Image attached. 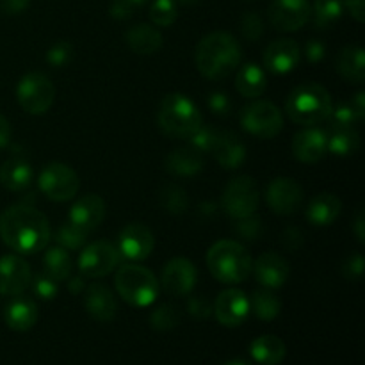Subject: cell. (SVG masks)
I'll return each instance as SVG.
<instances>
[{
    "label": "cell",
    "instance_id": "obj_16",
    "mask_svg": "<svg viewBox=\"0 0 365 365\" xmlns=\"http://www.w3.org/2000/svg\"><path fill=\"white\" fill-rule=\"evenodd\" d=\"M250 298L239 289L223 291L216 299L214 314L223 327L234 328L245 323L250 316Z\"/></svg>",
    "mask_w": 365,
    "mask_h": 365
},
{
    "label": "cell",
    "instance_id": "obj_49",
    "mask_svg": "<svg viewBox=\"0 0 365 365\" xmlns=\"http://www.w3.org/2000/svg\"><path fill=\"white\" fill-rule=\"evenodd\" d=\"M109 13L116 20H127L134 13V6L128 0H113L109 7Z\"/></svg>",
    "mask_w": 365,
    "mask_h": 365
},
{
    "label": "cell",
    "instance_id": "obj_6",
    "mask_svg": "<svg viewBox=\"0 0 365 365\" xmlns=\"http://www.w3.org/2000/svg\"><path fill=\"white\" fill-rule=\"evenodd\" d=\"M116 291L128 305L132 307H148L159 296V280L155 274L145 266L139 264H125L118 269L116 278Z\"/></svg>",
    "mask_w": 365,
    "mask_h": 365
},
{
    "label": "cell",
    "instance_id": "obj_1",
    "mask_svg": "<svg viewBox=\"0 0 365 365\" xmlns=\"http://www.w3.org/2000/svg\"><path fill=\"white\" fill-rule=\"evenodd\" d=\"M0 239L14 253L34 255L48 246V220L31 205H11L0 214Z\"/></svg>",
    "mask_w": 365,
    "mask_h": 365
},
{
    "label": "cell",
    "instance_id": "obj_22",
    "mask_svg": "<svg viewBox=\"0 0 365 365\" xmlns=\"http://www.w3.org/2000/svg\"><path fill=\"white\" fill-rule=\"evenodd\" d=\"M106 217V203L98 195H86L70 210V223L86 232L95 230Z\"/></svg>",
    "mask_w": 365,
    "mask_h": 365
},
{
    "label": "cell",
    "instance_id": "obj_10",
    "mask_svg": "<svg viewBox=\"0 0 365 365\" xmlns=\"http://www.w3.org/2000/svg\"><path fill=\"white\" fill-rule=\"evenodd\" d=\"M39 191L52 202H68L81 187L77 173L63 163H50L38 177Z\"/></svg>",
    "mask_w": 365,
    "mask_h": 365
},
{
    "label": "cell",
    "instance_id": "obj_46",
    "mask_svg": "<svg viewBox=\"0 0 365 365\" xmlns=\"http://www.w3.org/2000/svg\"><path fill=\"white\" fill-rule=\"evenodd\" d=\"M364 266L365 260L360 253H353L346 259V262L342 264V274H344L346 280L349 282H359L364 274Z\"/></svg>",
    "mask_w": 365,
    "mask_h": 365
},
{
    "label": "cell",
    "instance_id": "obj_37",
    "mask_svg": "<svg viewBox=\"0 0 365 365\" xmlns=\"http://www.w3.org/2000/svg\"><path fill=\"white\" fill-rule=\"evenodd\" d=\"M89 232L82 230L77 225L73 223H64L57 228L56 232V241L59 242L61 248L64 250H78L81 246H84L86 239H88Z\"/></svg>",
    "mask_w": 365,
    "mask_h": 365
},
{
    "label": "cell",
    "instance_id": "obj_19",
    "mask_svg": "<svg viewBox=\"0 0 365 365\" xmlns=\"http://www.w3.org/2000/svg\"><path fill=\"white\" fill-rule=\"evenodd\" d=\"M328 152L327 132L316 127H307L292 139V155L305 164H316Z\"/></svg>",
    "mask_w": 365,
    "mask_h": 365
},
{
    "label": "cell",
    "instance_id": "obj_12",
    "mask_svg": "<svg viewBox=\"0 0 365 365\" xmlns=\"http://www.w3.org/2000/svg\"><path fill=\"white\" fill-rule=\"evenodd\" d=\"M312 16L309 0H273L267 9V20L282 32L299 31Z\"/></svg>",
    "mask_w": 365,
    "mask_h": 365
},
{
    "label": "cell",
    "instance_id": "obj_11",
    "mask_svg": "<svg viewBox=\"0 0 365 365\" xmlns=\"http://www.w3.org/2000/svg\"><path fill=\"white\" fill-rule=\"evenodd\" d=\"M120 264V250L107 241H96L86 246L78 257V269L84 277L102 278L113 273Z\"/></svg>",
    "mask_w": 365,
    "mask_h": 365
},
{
    "label": "cell",
    "instance_id": "obj_48",
    "mask_svg": "<svg viewBox=\"0 0 365 365\" xmlns=\"http://www.w3.org/2000/svg\"><path fill=\"white\" fill-rule=\"evenodd\" d=\"M187 310L192 317H196V319H207V317L210 316V312H212V307H210V303L207 302L205 298H202V296H192L187 303Z\"/></svg>",
    "mask_w": 365,
    "mask_h": 365
},
{
    "label": "cell",
    "instance_id": "obj_20",
    "mask_svg": "<svg viewBox=\"0 0 365 365\" xmlns=\"http://www.w3.org/2000/svg\"><path fill=\"white\" fill-rule=\"evenodd\" d=\"M257 282L266 289H280L287 282L291 267L289 262L277 252H266L253 264Z\"/></svg>",
    "mask_w": 365,
    "mask_h": 365
},
{
    "label": "cell",
    "instance_id": "obj_5",
    "mask_svg": "<svg viewBox=\"0 0 365 365\" xmlns=\"http://www.w3.org/2000/svg\"><path fill=\"white\" fill-rule=\"evenodd\" d=\"M157 121L160 130L175 139H189L203 123L202 113L195 102L180 93H171L160 102Z\"/></svg>",
    "mask_w": 365,
    "mask_h": 365
},
{
    "label": "cell",
    "instance_id": "obj_14",
    "mask_svg": "<svg viewBox=\"0 0 365 365\" xmlns=\"http://www.w3.org/2000/svg\"><path fill=\"white\" fill-rule=\"evenodd\" d=\"M266 202L274 214L289 216V214L296 212L299 209V205H302V185L287 177L274 178L266 187Z\"/></svg>",
    "mask_w": 365,
    "mask_h": 365
},
{
    "label": "cell",
    "instance_id": "obj_24",
    "mask_svg": "<svg viewBox=\"0 0 365 365\" xmlns=\"http://www.w3.org/2000/svg\"><path fill=\"white\" fill-rule=\"evenodd\" d=\"M38 305L29 298L14 296L13 302L4 310V319L6 324L14 331H27L38 321Z\"/></svg>",
    "mask_w": 365,
    "mask_h": 365
},
{
    "label": "cell",
    "instance_id": "obj_35",
    "mask_svg": "<svg viewBox=\"0 0 365 365\" xmlns=\"http://www.w3.org/2000/svg\"><path fill=\"white\" fill-rule=\"evenodd\" d=\"M342 0H316L314 2V24L317 29H330L342 18Z\"/></svg>",
    "mask_w": 365,
    "mask_h": 365
},
{
    "label": "cell",
    "instance_id": "obj_42",
    "mask_svg": "<svg viewBox=\"0 0 365 365\" xmlns=\"http://www.w3.org/2000/svg\"><path fill=\"white\" fill-rule=\"evenodd\" d=\"M71 57H73V46L68 41H57L56 45L50 46L48 52H46V63H48L50 66L63 68L70 63Z\"/></svg>",
    "mask_w": 365,
    "mask_h": 365
},
{
    "label": "cell",
    "instance_id": "obj_27",
    "mask_svg": "<svg viewBox=\"0 0 365 365\" xmlns=\"http://www.w3.org/2000/svg\"><path fill=\"white\" fill-rule=\"evenodd\" d=\"M125 41L130 46L132 52L139 56H152L163 46V34L153 25L139 24L128 29Z\"/></svg>",
    "mask_w": 365,
    "mask_h": 365
},
{
    "label": "cell",
    "instance_id": "obj_57",
    "mask_svg": "<svg viewBox=\"0 0 365 365\" xmlns=\"http://www.w3.org/2000/svg\"><path fill=\"white\" fill-rule=\"evenodd\" d=\"M68 289H70L71 294H78V292L84 289V284H82V278H71L70 284H68Z\"/></svg>",
    "mask_w": 365,
    "mask_h": 365
},
{
    "label": "cell",
    "instance_id": "obj_3",
    "mask_svg": "<svg viewBox=\"0 0 365 365\" xmlns=\"http://www.w3.org/2000/svg\"><path fill=\"white\" fill-rule=\"evenodd\" d=\"M207 267L217 282L241 284L252 274L253 260L248 250L237 241H217L207 252Z\"/></svg>",
    "mask_w": 365,
    "mask_h": 365
},
{
    "label": "cell",
    "instance_id": "obj_4",
    "mask_svg": "<svg viewBox=\"0 0 365 365\" xmlns=\"http://www.w3.org/2000/svg\"><path fill=\"white\" fill-rule=\"evenodd\" d=\"M331 96L327 88L316 82H305L291 91L285 102V113L294 123L303 127H316L327 121L331 113Z\"/></svg>",
    "mask_w": 365,
    "mask_h": 365
},
{
    "label": "cell",
    "instance_id": "obj_39",
    "mask_svg": "<svg viewBox=\"0 0 365 365\" xmlns=\"http://www.w3.org/2000/svg\"><path fill=\"white\" fill-rule=\"evenodd\" d=\"M160 202L171 214H184L187 210V195L178 185H166L160 192Z\"/></svg>",
    "mask_w": 365,
    "mask_h": 365
},
{
    "label": "cell",
    "instance_id": "obj_41",
    "mask_svg": "<svg viewBox=\"0 0 365 365\" xmlns=\"http://www.w3.org/2000/svg\"><path fill=\"white\" fill-rule=\"evenodd\" d=\"M217 134L220 130L212 127H205V125H200L198 130L189 138V143H191V148H195L196 152L200 153H205V152H212L214 148V143H216Z\"/></svg>",
    "mask_w": 365,
    "mask_h": 365
},
{
    "label": "cell",
    "instance_id": "obj_32",
    "mask_svg": "<svg viewBox=\"0 0 365 365\" xmlns=\"http://www.w3.org/2000/svg\"><path fill=\"white\" fill-rule=\"evenodd\" d=\"M328 152L339 157H348L359 152L360 134L355 127H334L328 128L327 134Z\"/></svg>",
    "mask_w": 365,
    "mask_h": 365
},
{
    "label": "cell",
    "instance_id": "obj_17",
    "mask_svg": "<svg viewBox=\"0 0 365 365\" xmlns=\"http://www.w3.org/2000/svg\"><path fill=\"white\" fill-rule=\"evenodd\" d=\"M155 239L152 230L143 223H130L120 234V255L130 260H145L153 252Z\"/></svg>",
    "mask_w": 365,
    "mask_h": 365
},
{
    "label": "cell",
    "instance_id": "obj_7",
    "mask_svg": "<svg viewBox=\"0 0 365 365\" xmlns=\"http://www.w3.org/2000/svg\"><path fill=\"white\" fill-rule=\"evenodd\" d=\"M260 192L257 182L252 177H235L225 185L221 203L225 212L234 220H245L253 216L259 209Z\"/></svg>",
    "mask_w": 365,
    "mask_h": 365
},
{
    "label": "cell",
    "instance_id": "obj_54",
    "mask_svg": "<svg viewBox=\"0 0 365 365\" xmlns=\"http://www.w3.org/2000/svg\"><path fill=\"white\" fill-rule=\"evenodd\" d=\"M11 141V123L4 114H0V148L9 145Z\"/></svg>",
    "mask_w": 365,
    "mask_h": 365
},
{
    "label": "cell",
    "instance_id": "obj_26",
    "mask_svg": "<svg viewBox=\"0 0 365 365\" xmlns=\"http://www.w3.org/2000/svg\"><path fill=\"white\" fill-rule=\"evenodd\" d=\"M166 171L173 177H192L203 168V155L191 146L177 148L164 160Z\"/></svg>",
    "mask_w": 365,
    "mask_h": 365
},
{
    "label": "cell",
    "instance_id": "obj_45",
    "mask_svg": "<svg viewBox=\"0 0 365 365\" xmlns=\"http://www.w3.org/2000/svg\"><path fill=\"white\" fill-rule=\"evenodd\" d=\"M237 221L239 223L237 227H235V232H237L242 239H246V241H255V239L262 234V223H260L259 217H255V214Z\"/></svg>",
    "mask_w": 365,
    "mask_h": 365
},
{
    "label": "cell",
    "instance_id": "obj_60",
    "mask_svg": "<svg viewBox=\"0 0 365 365\" xmlns=\"http://www.w3.org/2000/svg\"><path fill=\"white\" fill-rule=\"evenodd\" d=\"M225 365H250V364H246L245 360H230V362H227Z\"/></svg>",
    "mask_w": 365,
    "mask_h": 365
},
{
    "label": "cell",
    "instance_id": "obj_40",
    "mask_svg": "<svg viewBox=\"0 0 365 365\" xmlns=\"http://www.w3.org/2000/svg\"><path fill=\"white\" fill-rule=\"evenodd\" d=\"M330 121L328 128H334V127H353L355 123H359L360 116L356 114V110L353 109L351 102H344V103H339L337 107H331V113L330 116L327 118Z\"/></svg>",
    "mask_w": 365,
    "mask_h": 365
},
{
    "label": "cell",
    "instance_id": "obj_25",
    "mask_svg": "<svg viewBox=\"0 0 365 365\" xmlns=\"http://www.w3.org/2000/svg\"><path fill=\"white\" fill-rule=\"evenodd\" d=\"M341 209L342 203L337 196L331 192H323L310 200L309 207H307V220L314 227H330L339 217Z\"/></svg>",
    "mask_w": 365,
    "mask_h": 365
},
{
    "label": "cell",
    "instance_id": "obj_15",
    "mask_svg": "<svg viewBox=\"0 0 365 365\" xmlns=\"http://www.w3.org/2000/svg\"><path fill=\"white\" fill-rule=\"evenodd\" d=\"M31 266L20 255L0 257V294L20 296L31 285Z\"/></svg>",
    "mask_w": 365,
    "mask_h": 365
},
{
    "label": "cell",
    "instance_id": "obj_18",
    "mask_svg": "<svg viewBox=\"0 0 365 365\" xmlns=\"http://www.w3.org/2000/svg\"><path fill=\"white\" fill-rule=\"evenodd\" d=\"M299 57H302V50L299 45L294 39L282 38L274 39L273 43L267 45V48L264 50V64L269 71L273 73H289V71L294 70L299 63Z\"/></svg>",
    "mask_w": 365,
    "mask_h": 365
},
{
    "label": "cell",
    "instance_id": "obj_56",
    "mask_svg": "<svg viewBox=\"0 0 365 365\" xmlns=\"http://www.w3.org/2000/svg\"><path fill=\"white\" fill-rule=\"evenodd\" d=\"M351 106H353V109L356 110V114L360 116V120H364L365 118V93L364 91L356 93L355 98L351 100Z\"/></svg>",
    "mask_w": 365,
    "mask_h": 365
},
{
    "label": "cell",
    "instance_id": "obj_53",
    "mask_svg": "<svg viewBox=\"0 0 365 365\" xmlns=\"http://www.w3.org/2000/svg\"><path fill=\"white\" fill-rule=\"evenodd\" d=\"M302 232L298 228H287L284 234V245L287 250H298V246L302 245Z\"/></svg>",
    "mask_w": 365,
    "mask_h": 365
},
{
    "label": "cell",
    "instance_id": "obj_23",
    "mask_svg": "<svg viewBox=\"0 0 365 365\" xmlns=\"http://www.w3.org/2000/svg\"><path fill=\"white\" fill-rule=\"evenodd\" d=\"M217 164L225 170H237L246 159V146L234 132L223 130L217 134L212 148Z\"/></svg>",
    "mask_w": 365,
    "mask_h": 365
},
{
    "label": "cell",
    "instance_id": "obj_9",
    "mask_svg": "<svg viewBox=\"0 0 365 365\" xmlns=\"http://www.w3.org/2000/svg\"><path fill=\"white\" fill-rule=\"evenodd\" d=\"M241 127L259 139H273L284 127L280 109L273 102L257 100L246 106L241 113Z\"/></svg>",
    "mask_w": 365,
    "mask_h": 365
},
{
    "label": "cell",
    "instance_id": "obj_51",
    "mask_svg": "<svg viewBox=\"0 0 365 365\" xmlns=\"http://www.w3.org/2000/svg\"><path fill=\"white\" fill-rule=\"evenodd\" d=\"M31 0H0V11L4 14H20L29 7Z\"/></svg>",
    "mask_w": 365,
    "mask_h": 365
},
{
    "label": "cell",
    "instance_id": "obj_50",
    "mask_svg": "<svg viewBox=\"0 0 365 365\" xmlns=\"http://www.w3.org/2000/svg\"><path fill=\"white\" fill-rule=\"evenodd\" d=\"M305 56L310 63H319V61H323L324 56H327V48H324V45L321 41L312 39V41L307 43Z\"/></svg>",
    "mask_w": 365,
    "mask_h": 365
},
{
    "label": "cell",
    "instance_id": "obj_31",
    "mask_svg": "<svg viewBox=\"0 0 365 365\" xmlns=\"http://www.w3.org/2000/svg\"><path fill=\"white\" fill-rule=\"evenodd\" d=\"M250 353L259 364L278 365L284 362L287 349H285L282 339L274 337V335H262L250 344Z\"/></svg>",
    "mask_w": 365,
    "mask_h": 365
},
{
    "label": "cell",
    "instance_id": "obj_28",
    "mask_svg": "<svg viewBox=\"0 0 365 365\" xmlns=\"http://www.w3.org/2000/svg\"><path fill=\"white\" fill-rule=\"evenodd\" d=\"M34 171L24 159H9L0 166V184L7 191L20 192L32 184Z\"/></svg>",
    "mask_w": 365,
    "mask_h": 365
},
{
    "label": "cell",
    "instance_id": "obj_21",
    "mask_svg": "<svg viewBox=\"0 0 365 365\" xmlns=\"http://www.w3.org/2000/svg\"><path fill=\"white\" fill-rule=\"evenodd\" d=\"M84 305L89 316L100 323H109L116 317V298H114L113 291L103 284H93L86 289Z\"/></svg>",
    "mask_w": 365,
    "mask_h": 365
},
{
    "label": "cell",
    "instance_id": "obj_33",
    "mask_svg": "<svg viewBox=\"0 0 365 365\" xmlns=\"http://www.w3.org/2000/svg\"><path fill=\"white\" fill-rule=\"evenodd\" d=\"M250 309H253V314H255L259 319L273 321L274 317L280 314L282 302L278 299V296L274 294L273 289L264 287L253 292L252 299H250Z\"/></svg>",
    "mask_w": 365,
    "mask_h": 365
},
{
    "label": "cell",
    "instance_id": "obj_58",
    "mask_svg": "<svg viewBox=\"0 0 365 365\" xmlns=\"http://www.w3.org/2000/svg\"><path fill=\"white\" fill-rule=\"evenodd\" d=\"M128 2H130L134 7H139V6H145V4L150 2V0H128Z\"/></svg>",
    "mask_w": 365,
    "mask_h": 365
},
{
    "label": "cell",
    "instance_id": "obj_36",
    "mask_svg": "<svg viewBox=\"0 0 365 365\" xmlns=\"http://www.w3.org/2000/svg\"><path fill=\"white\" fill-rule=\"evenodd\" d=\"M178 16V4L175 0H153L150 7V20L159 27H170Z\"/></svg>",
    "mask_w": 365,
    "mask_h": 365
},
{
    "label": "cell",
    "instance_id": "obj_34",
    "mask_svg": "<svg viewBox=\"0 0 365 365\" xmlns=\"http://www.w3.org/2000/svg\"><path fill=\"white\" fill-rule=\"evenodd\" d=\"M43 266H45V273L50 274L53 280L64 282L71 274V257L68 250L61 248V246H53L45 253Z\"/></svg>",
    "mask_w": 365,
    "mask_h": 365
},
{
    "label": "cell",
    "instance_id": "obj_59",
    "mask_svg": "<svg viewBox=\"0 0 365 365\" xmlns=\"http://www.w3.org/2000/svg\"><path fill=\"white\" fill-rule=\"evenodd\" d=\"M177 4H182V6H192V4H196L198 0H175Z\"/></svg>",
    "mask_w": 365,
    "mask_h": 365
},
{
    "label": "cell",
    "instance_id": "obj_29",
    "mask_svg": "<svg viewBox=\"0 0 365 365\" xmlns=\"http://www.w3.org/2000/svg\"><path fill=\"white\" fill-rule=\"evenodd\" d=\"M337 71L342 78L351 84H364L365 81V57L360 46H346L341 50L335 61Z\"/></svg>",
    "mask_w": 365,
    "mask_h": 365
},
{
    "label": "cell",
    "instance_id": "obj_30",
    "mask_svg": "<svg viewBox=\"0 0 365 365\" xmlns=\"http://www.w3.org/2000/svg\"><path fill=\"white\" fill-rule=\"evenodd\" d=\"M267 88L266 71L259 64H245L239 68L237 77H235V89L245 98H257L262 95Z\"/></svg>",
    "mask_w": 365,
    "mask_h": 365
},
{
    "label": "cell",
    "instance_id": "obj_44",
    "mask_svg": "<svg viewBox=\"0 0 365 365\" xmlns=\"http://www.w3.org/2000/svg\"><path fill=\"white\" fill-rule=\"evenodd\" d=\"M241 32L248 41H257L264 32V21L257 13H246L241 20Z\"/></svg>",
    "mask_w": 365,
    "mask_h": 365
},
{
    "label": "cell",
    "instance_id": "obj_13",
    "mask_svg": "<svg viewBox=\"0 0 365 365\" xmlns=\"http://www.w3.org/2000/svg\"><path fill=\"white\" fill-rule=\"evenodd\" d=\"M196 280H198V271L191 260L184 257L171 259L164 266L163 274H160V284L163 289L170 296L180 298V296H189L195 289Z\"/></svg>",
    "mask_w": 365,
    "mask_h": 365
},
{
    "label": "cell",
    "instance_id": "obj_55",
    "mask_svg": "<svg viewBox=\"0 0 365 365\" xmlns=\"http://www.w3.org/2000/svg\"><path fill=\"white\" fill-rule=\"evenodd\" d=\"M353 232H355L356 239H359L360 242H365V216L362 209L359 210L355 221H353Z\"/></svg>",
    "mask_w": 365,
    "mask_h": 365
},
{
    "label": "cell",
    "instance_id": "obj_43",
    "mask_svg": "<svg viewBox=\"0 0 365 365\" xmlns=\"http://www.w3.org/2000/svg\"><path fill=\"white\" fill-rule=\"evenodd\" d=\"M59 282L53 280L50 274L46 273H41L38 274V277L34 278V280H31V285H32V291H34V294L38 296V298L41 299H53L57 296V292H59Z\"/></svg>",
    "mask_w": 365,
    "mask_h": 365
},
{
    "label": "cell",
    "instance_id": "obj_8",
    "mask_svg": "<svg viewBox=\"0 0 365 365\" xmlns=\"http://www.w3.org/2000/svg\"><path fill=\"white\" fill-rule=\"evenodd\" d=\"M18 103L29 114H45L52 107L53 98H56V88L52 81L45 73L32 71L21 77L16 88Z\"/></svg>",
    "mask_w": 365,
    "mask_h": 365
},
{
    "label": "cell",
    "instance_id": "obj_52",
    "mask_svg": "<svg viewBox=\"0 0 365 365\" xmlns=\"http://www.w3.org/2000/svg\"><path fill=\"white\" fill-rule=\"evenodd\" d=\"M348 11L351 13V16L355 18L356 21L364 24L365 20V0H342Z\"/></svg>",
    "mask_w": 365,
    "mask_h": 365
},
{
    "label": "cell",
    "instance_id": "obj_2",
    "mask_svg": "<svg viewBox=\"0 0 365 365\" xmlns=\"http://www.w3.org/2000/svg\"><path fill=\"white\" fill-rule=\"evenodd\" d=\"M195 61L203 77L210 81H221L237 70L241 63V45L228 32H210L200 39Z\"/></svg>",
    "mask_w": 365,
    "mask_h": 365
},
{
    "label": "cell",
    "instance_id": "obj_38",
    "mask_svg": "<svg viewBox=\"0 0 365 365\" xmlns=\"http://www.w3.org/2000/svg\"><path fill=\"white\" fill-rule=\"evenodd\" d=\"M180 324V310L175 305H163L150 316V327L159 331L173 330Z\"/></svg>",
    "mask_w": 365,
    "mask_h": 365
},
{
    "label": "cell",
    "instance_id": "obj_47",
    "mask_svg": "<svg viewBox=\"0 0 365 365\" xmlns=\"http://www.w3.org/2000/svg\"><path fill=\"white\" fill-rule=\"evenodd\" d=\"M207 106H209V109L212 110L214 114H217V116H227L232 109L230 98H228L227 93L223 91L212 93V95L207 98Z\"/></svg>",
    "mask_w": 365,
    "mask_h": 365
}]
</instances>
